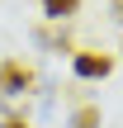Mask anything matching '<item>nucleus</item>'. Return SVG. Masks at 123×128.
<instances>
[{
    "mask_svg": "<svg viewBox=\"0 0 123 128\" xmlns=\"http://www.w3.org/2000/svg\"><path fill=\"white\" fill-rule=\"evenodd\" d=\"M104 124V114H100V104H81L71 119H66V128H100Z\"/></svg>",
    "mask_w": 123,
    "mask_h": 128,
    "instance_id": "nucleus-4",
    "label": "nucleus"
},
{
    "mask_svg": "<svg viewBox=\"0 0 123 128\" xmlns=\"http://www.w3.org/2000/svg\"><path fill=\"white\" fill-rule=\"evenodd\" d=\"M28 86H33V71H28L24 62L5 57V62H0V95H28Z\"/></svg>",
    "mask_w": 123,
    "mask_h": 128,
    "instance_id": "nucleus-1",
    "label": "nucleus"
},
{
    "mask_svg": "<svg viewBox=\"0 0 123 128\" xmlns=\"http://www.w3.org/2000/svg\"><path fill=\"white\" fill-rule=\"evenodd\" d=\"M38 5H43V19H52V24H66L81 14V0H38Z\"/></svg>",
    "mask_w": 123,
    "mask_h": 128,
    "instance_id": "nucleus-3",
    "label": "nucleus"
},
{
    "mask_svg": "<svg viewBox=\"0 0 123 128\" xmlns=\"http://www.w3.org/2000/svg\"><path fill=\"white\" fill-rule=\"evenodd\" d=\"M0 128H28V119H5Z\"/></svg>",
    "mask_w": 123,
    "mask_h": 128,
    "instance_id": "nucleus-6",
    "label": "nucleus"
},
{
    "mask_svg": "<svg viewBox=\"0 0 123 128\" xmlns=\"http://www.w3.org/2000/svg\"><path fill=\"white\" fill-rule=\"evenodd\" d=\"M109 10H114V19L123 24V0H109Z\"/></svg>",
    "mask_w": 123,
    "mask_h": 128,
    "instance_id": "nucleus-5",
    "label": "nucleus"
},
{
    "mask_svg": "<svg viewBox=\"0 0 123 128\" xmlns=\"http://www.w3.org/2000/svg\"><path fill=\"white\" fill-rule=\"evenodd\" d=\"M71 66H76L81 81H104V76L114 71V57H104V52H76Z\"/></svg>",
    "mask_w": 123,
    "mask_h": 128,
    "instance_id": "nucleus-2",
    "label": "nucleus"
}]
</instances>
